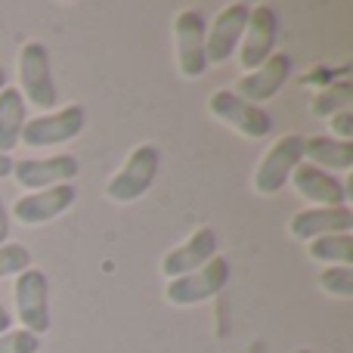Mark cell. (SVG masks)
Returning <instances> with one entry per match:
<instances>
[{
	"instance_id": "6da1fadb",
	"label": "cell",
	"mask_w": 353,
	"mask_h": 353,
	"mask_svg": "<svg viewBox=\"0 0 353 353\" xmlns=\"http://www.w3.org/2000/svg\"><path fill=\"white\" fill-rule=\"evenodd\" d=\"M19 93H22L25 105H34L41 112H50L56 105V78H53V62H50V50L41 41H25L19 47Z\"/></svg>"
},
{
	"instance_id": "7a4b0ae2",
	"label": "cell",
	"mask_w": 353,
	"mask_h": 353,
	"mask_svg": "<svg viewBox=\"0 0 353 353\" xmlns=\"http://www.w3.org/2000/svg\"><path fill=\"white\" fill-rule=\"evenodd\" d=\"M161 168V152L155 143H140L134 152L128 155V161L121 165V171L105 183V195L118 205H128V201H137L152 189L155 176H159Z\"/></svg>"
},
{
	"instance_id": "3957f363",
	"label": "cell",
	"mask_w": 353,
	"mask_h": 353,
	"mask_svg": "<svg viewBox=\"0 0 353 353\" xmlns=\"http://www.w3.org/2000/svg\"><path fill=\"white\" fill-rule=\"evenodd\" d=\"M230 282V261L226 257H211L205 267L192 270L186 276L168 279L165 298L171 307H192V304H205V301L217 298Z\"/></svg>"
},
{
	"instance_id": "277c9868",
	"label": "cell",
	"mask_w": 353,
	"mask_h": 353,
	"mask_svg": "<svg viewBox=\"0 0 353 353\" xmlns=\"http://www.w3.org/2000/svg\"><path fill=\"white\" fill-rule=\"evenodd\" d=\"M16 316L22 323L25 332L31 335H47L50 325H53V316H50V279L43 270L28 267L25 273L16 276Z\"/></svg>"
},
{
	"instance_id": "5b68a950",
	"label": "cell",
	"mask_w": 353,
	"mask_h": 353,
	"mask_svg": "<svg viewBox=\"0 0 353 353\" xmlns=\"http://www.w3.org/2000/svg\"><path fill=\"white\" fill-rule=\"evenodd\" d=\"M276 37H279V10L273 3H257L251 6L248 22H245V34L239 43V62L248 72L270 59L276 53Z\"/></svg>"
},
{
	"instance_id": "8992f818",
	"label": "cell",
	"mask_w": 353,
	"mask_h": 353,
	"mask_svg": "<svg viewBox=\"0 0 353 353\" xmlns=\"http://www.w3.org/2000/svg\"><path fill=\"white\" fill-rule=\"evenodd\" d=\"M87 124V112L84 105L72 103V105H62V109L50 112V115H37L28 118L22 128V143L31 149H50V146H59V143H68L84 130Z\"/></svg>"
},
{
	"instance_id": "52a82bcc",
	"label": "cell",
	"mask_w": 353,
	"mask_h": 353,
	"mask_svg": "<svg viewBox=\"0 0 353 353\" xmlns=\"http://www.w3.org/2000/svg\"><path fill=\"white\" fill-rule=\"evenodd\" d=\"M208 112H211L217 121L236 128L239 134L248 137V140H263V137H270V130H273V118H270L261 105L236 97L230 87L211 93V99H208Z\"/></svg>"
},
{
	"instance_id": "ba28073f",
	"label": "cell",
	"mask_w": 353,
	"mask_h": 353,
	"mask_svg": "<svg viewBox=\"0 0 353 353\" xmlns=\"http://www.w3.org/2000/svg\"><path fill=\"white\" fill-rule=\"evenodd\" d=\"M301 161H304V137L301 134L279 137V140L263 152L261 165H257V171H254V180H251L254 183V192H261V195L279 192Z\"/></svg>"
},
{
	"instance_id": "9c48e42d",
	"label": "cell",
	"mask_w": 353,
	"mask_h": 353,
	"mask_svg": "<svg viewBox=\"0 0 353 353\" xmlns=\"http://www.w3.org/2000/svg\"><path fill=\"white\" fill-rule=\"evenodd\" d=\"M205 34L208 22L199 10H180L174 16V41H176V68L183 78L195 81L208 72V56H205Z\"/></svg>"
},
{
	"instance_id": "30bf717a",
	"label": "cell",
	"mask_w": 353,
	"mask_h": 353,
	"mask_svg": "<svg viewBox=\"0 0 353 353\" xmlns=\"http://www.w3.org/2000/svg\"><path fill=\"white\" fill-rule=\"evenodd\" d=\"M78 199V189L72 183H62V186H50V189H37L28 192L10 208V220H19L22 226H41L50 220L62 217L68 208Z\"/></svg>"
},
{
	"instance_id": "8fae6325",
	"label": "cell",
	"mask_w": 353,
	"mask_h": 353,
	"mask_svg": "<svg viewBox=\"0 0 353 353\" xmlns=\"http://www.w3.org/2000/svg\"><path fill=\"white\" fill-rule=\"evenodd\" d=\"M248 12H251L248 3H230L214 16V22L208 25V34H205L208 65H220V62L232 59V53H236L239 43H242Z\"/></svg>"
},
{
	"instance_id": "7c38bea8",
	"label": "cell",
	"mask_w": 353,
	"mask_h": 353,
	"mask_svg": "<svg viewBox=\"0 0 353 353\" xmlns=\"http://www.w3.org/2000/svg\"><path fill=\"white\" fill-rule=\"evenodd\" d=\"M292 56L288 53H273L263 65H257L254 72L242 74V78L236 81V87H232V93L242 99H248V103L261 105L267 103V99H273L276 93L285 87L288 74H292Z\"/></svg>"
},
{
	"instance_id": "4fadbf2b",
	"label": "cell",
	"mask_w": 353,
	"mask_h": 353,
	"mask_svg": "<svg viewBox=\"0 0 353 353\" xmlns=\"http://www.w3.org/2000/svg\"><path fill=\"white\" fill-rule=\"evenodd\" d=\"M81 174V165L74 155L62 152L53 159H25V161H12V176L19 186L25 189H50V186H62L72 183Z\"/></svg>"
},
{
	"instance_id": "5bb4252c",
	"label": "cell",
	"mask_w": 353,
	"mask_h": 353,
	"mask_svg": "<svg viewBox=\"0 0 353 353\" xmlns=\"http://www.w3.org/2000/svg\"><path fill=\"white\" fill-rule=\"evenodd\" d=\"M288 180L294 183L301 195L307 201H313V208H341L350 201V186L353 183H341L329 171H319L313 165H298Z\"/></svg>"
},
{
	"instance_id": "9a60e30c",
	"label": "cell",
	"mask_w": 353,
	"mask_h": 353,
	"mask_svg": "<svg viewBox=\"0 0 353 353\" xmlns=\"http://www.w3.org/2000/svg\"><path fill=\"white\" fill-rule=\"evenodd\" d=\"M211 257H217V232L211 226H199L186 242H180L176 248H171L161 261V273L168 279H176V276H186L192 270L205 267Z\"/></svg>"
},
{
	"instance_id": "2e32d148",
	"label": "cell",
	"mask_w": 353,
	"mask_h": 353,
	"mask_svg": "<svg viewBox=\"0 0 353 353\" xmlns=\"http://www.w3.org/2000/svg\"><path fill=\"white\" fill-rule=\"evenodd\" d=\"M353 230V211L350 205L341 208H304L288 220V232L298 242H313L319 236H332V232H350Z\"/></svg>"
},
{
	"instance_id": "e0dca14e",
	"label": "cell",
	"mask_w": 353,
	"mask_h": 353,
	"mask_svg": "<svg viewBox=\"0 0 353 353\" xmlns=\"http://www.w3.org/2000/svg\"><path fill=\"white\" fill-rule=\"evenodd\" d=\"M28 121V105L16 87L0 90V155H10L22 143V128Z\"/></svg>"
},
{
	"instance_id": "ac0fdd59",
	"label": "cell",
	"mask_w": 353,
	"mask_h": 353,
	"mask_svg": "<svg viewBox=\"0 0 353 353\" xmlns=\"http://www.w3.org/2000/svg\"><path fill=\"white\" fill-rule=\"evenodd\" d=\"M304 159L319 171H350L353 143H338L332 137H304Z\"/></svg>"
},
{
	"instance_id": "d6986e66",
	"label": "cell",
	"mask_w": 353,
	"mask_h": 353,
	"mask_svg": "<svg viewBox=\"0 0 353 353\" xmlns=\"http://www.w3.org/2000/svg\"><path fill=\"white\" fill-rule=\"evenodd\" d=\"M310 257L319 263H335V267H350L353 263V236L350 232H332L310 242Z\"/></svg>"
},
{
	"instance_id": "ffe728a7",
	"label": "cell",
	"mask_w": 353,
	"mask_h": 353,
	"mask_svg": "<svg viewBox=\"0 0 353 353\" xmlns=\"http://www.w3.org/2000/svg\"><path fill=\"white\" fill-rule=\"evenodd\" d=\"M353 109V87L350 81H338V84H329L323 90H316V97L310 99V115L316 118H332L338 112Z\"/></svg>"
},
{
	"instance_id": "44dd1931",
	"label": "cell",
	"mask_w": 353,
	"mask_h": 353,
	"mask_svg": "<svg viewBox=\"0 0 353 353\" xmlns=\"http://www.w3.org/2000/svg\"><path fill=\"white\" fill-rule=\"evenodd\" d=\"M319 288L335 298H353V267H325L319 273Z\"/></svg>"
},
{
	"instance_id": "7402d4cb",
	"label": "cell",
	"mask_w": 353,
	"mask_h": 353,
	"mask_svg": "<svg viewBox=\"0 0 353 353\" xmlns=\"http://www.w3.org/2000/svg\"><path fill=\"white\" fill-rule=\"evenodd\" d=\"M31 267V251L19 242H6L0 245V279L6 276H19Z\"/></svg>"
},
{
	"instance_id": "603a6c76",
	"label": "cell",
	"mask_w": 353,
	"mask_h": 353,
	"mask_svg": "<svg viewBox=\"0 0 353 353\" xmlns=\"http://www.w3.org/2000/svg\"><path fill=\"white\" fill-rule=\"evenodd\" d=\"M37 350H41V338L25 329H10L0 335V353H37Z\"/></svg>"
},
{
	"instance_id": "cb8c5ba5",
	"label": "cell",
	"mask_w": 353,
	"mask_h": 353,
	"mask_svg": "<svg viewBox=\"0 0 353 353\" xmlns=\"http://www.w3.org/2000/svg\"><path fill=\"white\" fill-rule=\"evenodd\" d=\"M329 130H332V140L350 143V140H353V109L332 115V118H329Z\"/></svg>"
},
{
	"instance_id": "d4e9b609",
	"label": "cell",
	"mask_w": 353,
	"mask_h": 353,
	"mask_svg": "<svg viewBox=\"0 0 353 353\" xmlns=\"http://www.w3.org/2000/svg\"><path fill=\"white\" fill-rule=\"evenodd\" d=\"M10 230H12V220H10V211H6L3 199H0V245H6V239H10Z\"/></svg>"
},
{
	"instance_id": "484cf974",
	"label": "cell",
	"mask_w": 353,
	"mask_h": 353,
	"mask_svg": "<svg viewBox=\"0 0 353 353\" xmlns=\"http://www.w3.org/2000/svg\"><path fill=\"white\" fill-rule=\"evenodd\" d=\"M10 329H12V313H6V307L0 304V335L10 332Z\"/></svg>"
},
{
	"instance_id": "4316f807",
	"label": "cell",
	"mask_w": 353,
	"mask_h": 353,
	"mask_svg": "<svg viewBox=\"0 0 353 353\" xmlns=\"http://www.w3.org/2000/svg\"><path fill=\"white\" fill-rule=\"evenodd\" d=\"M3 176H12V159L10 155H0V180Z\"/></svg>"
},
{
	"instance_id": "83f0119b",
	"label": "cell",
	"mask_w": 353,
	"mask_h": 353,
	"mask_svg": "<svg viewBox=\"0 0 353 353\" xmlns=\"http://www.w3.org/2000/svg\"><path fill=\"white\" fill-rule=\"evenodd\" d=\"M3 87H6V68L0 65V90H3Z\"/></svg>"
},
{
	"instance_id": "f1b7e54d",
	"label": "cell",
	"mask_w": 353,
	"mask_h": 353,
	"mask_svg": "<svg viewBox=\"0 0 353 353\" xmlns=\"http://www.w3.org/2000/svg\"><path fill=\"white\" fill-rule=\"evenodd\" d=\"M294 353H316V350H310V347H298Z\"/></svg>"
}]
</instances>
